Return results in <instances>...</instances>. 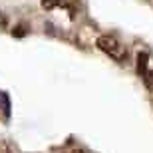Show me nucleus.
<instances>
[{
	"instance_id": "f257e3e1",
	"label": "nucleus",
	"mask_w": 153,
	"mask_h": 153,
	"mask_svg": "<svg viewBox=\"0 0 153 153\" xmlns=\"http://www.w3.org/2000/svg\"><path fill=\"white\" fill-rule=\"evenodd\" d=\"M96 46L103 52V54H108L109 58H114V60H117V62H123L125 58H127V50H125V46H121L114 36H109V34L100 36L97 42H96Z\"/></svg>"
},
{
	"instance_id": "f03ea898",
	"label": "nucleus",
	"mask_w": 153,
	"mask_h": 153,
	"mask_svg": "<svg viewBox=\"0 0 153 153\" xmlns=\"http://www.w3.org/2000/svg\"><path fill=\"white\" fill-rule=\"evenodd\" d=\"M147 64H149V54L147 52H139L137 54V64H135V72H137V76L139 78H143L145 79V76H147Z\"/></svg>"
},
{
	"instance_id": "7ed1b4c3",
	"label": "nucleus",
	"mask_w": 153,
	"mask_h": 153,
	"mask_svg": "<svg viewBox=\"0 0 153 153\" xmlns=\"http://www.w3.org/2000/svg\"><path fill=\"white\" fill-rule=\"evenodd\" d=\"M40 4L44 10H54L60 6H68V0H40Z\"/></svg>"
},
{
	"instance_id": "20e7f679",
	"label": "nucleus",
	"mask_w": 153,
	"mask_h": 153,
	"mask_svg": "<svg viewBox=\"0 0 153 153\" xmlns=\"http://www.w3.org/2000/svg\"><path fill=\"white\" fill-rule=\"evenodd\" d=\"M143 82H145V85H147L149 90H153V70H149V72H147V76H145Z\"/></svg>"
},
{
	"instance_id": "39448f33",
	"label": "nucleus",
	"mask_w": 153,
	"mask_h": 153,
	"mask_svg": "<svg viewBox=\"0 0 153 153\" xmlns=\"http://www.w3.org/2000/svg\"><path fill=\"white\" fill-rule=\"evenodd\" d=\"M26 34V32H24V26H16V28L12 30V36H18V38H20V36H24Z\"/></svg>"
},
{
	"instance_id": "423d86ee",
	"label": "nucleus",
	"mask_w": 153,
	"mask_h": 153,
	"mask_svg": "<svg viewBox=\"0 0 153 153\" xmlns=\"http://www.w3.org/2000/svg\"><path fill=\"white\" fill-rule=\"evenodd\" d=\"M72 153H84V151H82V149H74V151H72Z\"/></svg>"
}]
</instances>
